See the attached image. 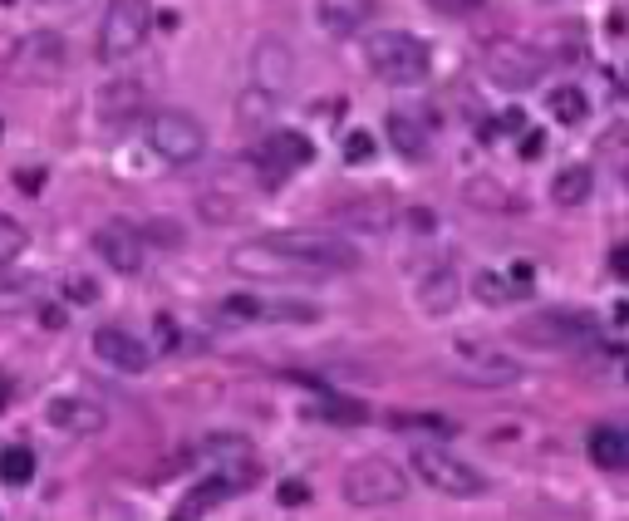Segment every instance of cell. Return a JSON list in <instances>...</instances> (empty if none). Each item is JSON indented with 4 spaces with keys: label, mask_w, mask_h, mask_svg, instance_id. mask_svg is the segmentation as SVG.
<instances>
[{
    "label": "cell",
    "mask_w": 629,
    "mask_h": 521,
    "mask_svg": "<svg viewBox=\"0 0 629 521\" xmlns=\"http://www.w3.org/2000/svg\"><path fill=\"white\" fill-rule=\"evenodd\" d=\"M364 64L379 84H394V89H413L433 74V50L428 40H418L413 30H379L364 40Z\"/></svg>",
    "instance_id": "6da1fadb"
},
{
    "label": "cell",
    "mask_w": 629,
    "mask_h": 521,
    "mask_svg": "<svg viewBox=\"0 0 629 521\" xmlns=\"http://www.w3.org/2000/svg\"><path fill=\"white\" fill-rule=\"evenodd\" d=\"M148 118V148L158 158H168L172 168H192L207 158V128L202 118L187 114V109H158V114H143Z\"/></svg>",
    "instance_id": "7a4b0ae2"
},
{
    "label": "cell",
    "mask_w": 629,
    "mask_h": 521,
    "mask_svg": "<svg viewBox=\"0 0 629 521\" xmlns=\"http://www.w3.org/2000/svg\"><path fill=\"white\" fill-rule=\"evenodd\" d=\"M153 30V5L148 0H109L104 20H99V59L104 64H123L148 45Z\"/></svg>",
    "instance_id": "3957f363"
},
{
    "label": "cell",
    "mask_w": 629,
    "mask_h": 521,
    "mask_svg": "<svg viewBox=\"0 0 629 521\" xmlns=\"http://www.w3.org/2000/svg\"><path fill=\"white\" fill-rule=\"evenodd\" d=\"M340 492L349 507H389L408 497V472L394 458H359L344 467Z\"/></svg>",
    "instance_id": "277c9868"
},
{
    "label": "cell",
    "mask_w": 629,
    "mask_h": 521,
    "mask_svg": "<svg viewBox=\"0 0 629 521\" xmlns=\"http://www.w3.org/2000/svg\"><path fill=\"white\" fill-rule=\"evenodd\" d=\"M408 463H413V472H418L433 492H443V497L467 502V497H482V492H487V477L472 463H462L458 453L438 448V443H418V448L408 453Z\"/></svg>",
    "instance_id": "5b68a950"
},
{
    "label": "cell",
    "mask_w": 629,
    "mask_h": 521,
    "mask_svg": "<svg viewBox=\"0 0 629 521\" xmlns=\"http://www.w3.org/2000/svg\"><path fill=\"white\" fill-rule=\"evenodd\" d=\"M482 69H487V79L497 84V89H536L541 84V74H546V55L536 50V45H526V40H512V35H497V40H487L482 45Z\"/></svg>",
    "instance_id": "8992f818"
},
{
    "label": "cell",
    "mask_w": 629,
    "mask_h": 521,
    "mask_svg": "<svg viewBox=\"0 0 629 521\" xmlns=\"http://www.w3.org/2000/svg\"><path fill=\"white\" fill-rule=\"evenodd\" d=\"M64 40L55 30H30L15 40V50L5 59V74L15 84H59L64 79Z\"/></svg>",
    "instance_id": "52a82bcc"
},
{
    "label": "cell",
    "mask_w": 629,
    "mask_h": 521,
    "mask_svg": "<svg viewBox=\"0 0 629 521\" xmlns=\"http://www.w3.org/2000/svg\"><path fill=\"white\" fill-rule=\"evenodd\" d=\"M453 354H458V379L482 384V389H507V384H516V379L526 374L516 354L487 345V340H458Z\"/></svg>",
    "instance_id": "ba28073f"
},
{
    "label": "cell",
    "mask_w": 629,
    "mask_h": 521,
    "mask_svg": "<svg viewBox=\"0 0 629 521\" xmlns=\"http://www.w3.org/2000/svg\"><path fill=\"white\" fill-rule=\"evenodd\" d=\"M231 271L251 276V281H295V276H315L305 261H295L286 246H276L271 236H256V241H241L231 246Z\"/></svg>",
    "instance_id": "9c48e42d"
},
{
    "label": "cell",
    "mask_w": 629,
    "mask_h": 521,
    "mask_svg": "<svg viewBox=\"0 0 629 521\" xmlns=\"http://www.w3.org/2000/svg\"><path fill=\"white\" fill-rule=\"evenodd\" d=\"M516 340H531V345H561V349H575V345H590L600 335V320L595 315H580V310H546L536 320H521L512 330Z\"/></svg>",
    "instance_id": "30bf717a"
},
{
    "label": "cell",
    "mask_w": 629,
    "mask_h": 521,
    "mask_svg": "<svg viewBox=\"0 0 629 521\" xmlns=\"http://www.w3.org/2000/svg\"><path fill=\"white\" fill-rule=\"evenodd\" d=\"M295 79V55L281 35H261L256 50H251V89L266 94V99H281Z\"/></svg>",
    "instance_id": "8fae6325"
},
{
    "label": "cell",
    "mask_w": 629,
    "mask_h": 521,
    "mask_svg": "<svg viewBox=\"0 0 629 521\" xmlns=\"http://www.w3.org/2000/svg\"><path fill=\"white\" fill-rule=\"evenodd\" d=\"M222 315L231 320H256V325H315L320 305H300V300H261V295H227Z\"/></svg>",
    "instance_id": "7c38bea8"
},
{
    "label": "cell",
    "mask_w": 629,
    "mask_h": 521,
    "mask_svg": "<svg viewBox=\"0 0 629 521\" xmlns=\"http://www.w3.org/2000/svg\"><path fill=\"white\" fill-rule=\"evenodd\" d=\"M94 251H99V261L114 271V276H138L143 271V236L133 222H104L99 232H94Z\"/></svg>",
    "instance_id": "4fadbf2b"
},
{
    "label": "cell",
    "mask_w": 629,
    "mask_h": 521,
    "mask_svg": "<svg viewBox=\"0 0 629 521\" xmlns=\"http://www.w3.org/2000/svg\"><path fill=\"white\" fill-rule=\"evenodd\" d=\"M94 354L109 364V369H118V374H148L153 369V349L143 345L133 330H123V325H99L94 330Z\"/></svg>",
    "instance_id": "5bb4252c"
},
{
    "label": "cell",
    "mask_w": 629,
    "mask_h": 521,
    "mask_svg": "<svg viewBox=\"0 0 629 521\" xmlns=\"http://www.w3.org/2000/svg\"><path fill=\"white\" fill-rule=\"evenodd\" d=\"M45 423H50L55 433H69V438H94V433L109 428V413L94 404V399H84V394H55V399L45 404Z\"/></svg>",
    "instance_id": "9a60e30c"
},
{
    "label": "cell",
    "mask_w": 629,
    "mask_h": 521,
    "mask_svg": "<svg viewBox=\"0 0 629 521\" xmlns=\"http://www.w3.org/2000/svg\"><path fill=\"white\" fill-rule=\"evenodd\" d=\"M458 300H462V276L453 266H428L418 276V286H413V305L428 320H448L458 310Z\"/></svg>",
    "instance_id": "2e32d148"
},
{
    "label": "cell",
    "mask_w": 629,
    "mask_h": 521,
    "mask_svg": "<svg viewBox=\"0 0 629 521\" xmlns=\"http://www.w3.org/2000/svg\"><path fill=\"white\" fill-rule=\"evenodd\" d=\"M261 153H266V173H271V182H281L286 173L305 168V163H315V143L300 138V133H271Z\"/></svg>",
    "instance_id": "e0dca14e"
},
{
    "label": "cell",
    "mask_w": 629,
    "mask_h": 521,
    "mask_svg": "<svg viewBox=\"0 0 629 521\" xmlns=\"http://www.w3.org/2000/svg\"><path fill=\"white\" fill-rule=\"evenodd\" d=\"M315 15H320L325 35L349 40V35H359V30L369 25V15H374V0H315Z\"/></svg>",
    "instance_id": "ac0fdd59"
},
{
    "label": "cell",
    "mask_w": 629,
    "mask_h": 521,
    "mask_svg": "<svg viewBox=\"0 0 629 521\" xmlns=\"http://www.w3.org/2000/svg\"><path fill=\"white\" fill-rule=\"evenodd\" d=\"M384 133H389V148L399 153L403 163H423L428 158V123L423 118L394 109V114H384Z\"/></svg>",
    "instance_id": "d6986e66"
},
{
    "label": "cell",
    "mask_w": 629,
    "mask_h": 521,
    "mask_svg": "<svg viewBox=\"0 0 629 521\" xmlns=\"http://www.w3.org/2000/svg\"><path fill=\"white\" fill-rule=\"evenodd\" d=\"M231 492H241V482H231V467H227V472H207V477H202V482H197L182 502H177V512H172V517H177V521L207 517L217 502H227Z\"/></svg>",
    "instance_id": "ffe728a7"
},
{
    "label": "cell",
    "mask_w": 629,
    "mask_h": 521,
    "mask_svg": "<svg viewBox=\"0 0 629 521\" xmlns=\"http://www.w3.org/2000/svg\"><path fill=\"white\" fill-rule=\"evenodd\" d=\"M585 453H590V463L600 467V472H625L629 467V433L615 428V423H600V428H590Z\"/></svg>",
    "instance_id": "44dd1931"
},
{
    "label": "cell",
    "mask_w": 629,
    "mask_h": 521,
    "mask_svg": "<svg viewBox=\"0 0 629 521\" xmlns=\"http://www.w3.org/2000/svg\"><path fill=\"white\" fill-rule=\"evenodd\" d=\"M99 114H104V128H123L128 118H143V89L133 79H114V89L99 94Z\"/></svg>",
    "instance_id": "7402d4cb"
},
{
    "label": "cell",
    "mask_w": 629,
    "mask_h": 521,
    "mask_svg": "<svg viewBox=\"0 0 629 521\" xmlns=\"http://www.w3.org/2000/svg\"><path fill=\"white\" fill-rule=\"evenodd\" d=\"M590 192H595V168H590V163H571V168H561L556 182H551V202H556V207H585Z\"/></svg>",
    "instance_id": "603a6c76"
},
{
    "label": "cell",
    "mask_w": 629,
    "mask_h": 521,
    "mask_svg": "<svg viewBox=\"0 0 629 521\" xmlns=\"http://www.w3.org/2000/svg\"><path fill=\"white\" fill-rule=\"evenodd\" d=\"M546 114L561 128H580L590 118V99H585L580 84H556V89H546Z\"/></svg>",
    "instance_id": "cb8c5ba5"
},
{
    "label": "cell",
    "mask_w": 629,
    "mask_h": 521,
    "mask_svg": "<svg viewBox=\"0 0 629 521\" xmlns=\"http://www.w3.org/2000/svg\"><path fill=\"white\" fill-rule=\"evenodd\" d=\"M472 295H477L482 305H516V300L531 295V286H521L507 271H477V276H472Z\"/></svg>",
    "instance_id": "d4e9b609"
},
{
    "label": "cell",
    "mask_w": 629,
    "mask_h": 521,
    "mask_svg": "<svg viewBox=\"0 0 629 521\" xmlns=\"http://www.w3.org/2000/svg\"><path fill=\"white\" fill-rule=\"evenodd\" d=\"M462 197H467L472 207H492V212H507V207H521V202H516V192H507V187H497V182H487V177H472V182H462Z\"/></svg>",
    "instance_id": "484cf974"
},
{
    "label": "cell",
    "mask_w": 629,
    "mask_h": 521,
    "mask_svg": "<svg viewBox=\"0 0 629 521\" xmlns=\"http://www.w3.org/2000/svg\"><path fill=\"white\" fill-rule=\"evenodd\" d=\"M25 246H30L25 222H20V217H10V212H0V266H15V261L25 256Z\"/></svg>",
    "instance_id": "4316f807"
},
{
    "label": "cell",
    "mask_w": 629,
    "mask_h": 521,
    "mask_svg": "<svg viewBox=\"0 0 629 521\" xmlns=\"http://www.w3.org/2000/svg\"><path fill=\"white\" fill-rule=\"evenodd\" d=\"M30 477H35V453H30L25 443H15V448H5V453H0V482L25 487Z\"/></svg>",
    "instance_id": "83f0119b"
},
{
    "label": "cell",
    "mask_w": 629,
    "mask_h": 521,
    "mask_svg": "<svg viewBox=\"0 0 629 521\" xmlns=\"http://www.w3.org/2000/svg\"><path fill=\"white\" fill-rule=\"evenodd\" d=\"M30 300H35V286L20 276H5V266H0V315H20Z\"/></svg>",
    "instance_id": "f1b7e54d"
},
{
    "label": "cell",
    "mask_w": 629,
    "mask_h": 521,
    "mask_svg": "<svg viewBox=\"0 0 629 521\" xmlns=\"http://www.w3.org/2000/svg\"><path fill=\"white\" fill-rule=\"evenodd\" d=\"M305 418H330V423H364L369 408L364 404H349V399H335V404H310Z\"/></svg>",
    "instance_id": "f546056e"
},
{
    "label": "cell",
    "mask_w": 629,
    "mask_h": 521,
    "mask_svg": "<svg viewBox=\"0 0 629 521\" xmlns=\"http://www.w3.org/2000/svg\"><path fill=\"white\" fill-rule=\"evenodd\" d=\"M344 163H354V168L374 163V133H364V128H349V133H344Z\"/></svg>",
    "instance_id": "4dcf8cb0"
},
{
    "label": "cell",
    "mask_w": 629,
    "mask_h": 521,
    "mask_svg": "<svg viewBox=\"0 0 629 521\" xmlns=\"http://www.w3.org/2000/svg\"><path fill=\"white\" fill-rule=\"evenodd\" d=\"M428 10H438V15H448V20H462V15H477L482 10V0H423Z\"/></svg>",
    "instance_id": "1f68e13d"
},
{
    "label": "cell",
    "mask_w": 629,
    "mask_h": 521,
    "mask_svg": "<svg viewBox=\"0 0 629 521\" xmlns=\"http://www.w3.org/2000/svg\"><path fill=\"white\" fill-rule=\"evenodd\" d=\"M197 207H202V217H207V222H231V217H236V202H217V192H207Z\"/></svg>",
    "instance_id": "d6a6232c"
},
{
    "label": "cell",
    "mask_w": 629,
    "mask_h": 521,
    "mask_svg": "<svg viewBox=\"0 0 629 521\" xmlns=\"http://www.w3.org/2000/svg\"><path fill=\"white\" fill-rule=\"evenodd\" d=\"M546 153V133L541 128H521V163H536Z\"/></svg>",
    "instance_id": "836d02e7"
},
{
    "label": "cell",
    "mask_w": 629,
    "mask_h": 521,
    "mask_svg": "<svg viewBox=\"0 0 629 521\" xmlns=\"http://www.w3.org/2000/svg\"><path fill=\"white\" fill-rule=\"evenodd\" d=\"M276 497H281V507H305V502H310V487H305L300 477H290V482H281Z\"/></svg>",
    "instance_id": "e575fe53"
},
{
    "label": "cell",
    "mask_w": 629,
    "mask_h": 521,
    "mask_svg": "<svg viewBox=\"0 0 629 521\" xmlns=\"http://www.w3.org/2000/svg\"><path fill=\"white\" fill-rule=\"evenodd\" d=\"M521 128H526V114H521V109H507V114H497V123H492V133H507V138L521 133Z\"/></svg>",
    "instance_id": "d590c367"
},
{
    "label": "cell",
    "mask_w": 629,
    "mask_h": 521,
    "mask_svg": "<svg viewBox=\"0 0 629 521\" xmlns=\"http://www.w3.org/2000/svg\"><path fill=\"white\" fill-rule=\"evenodd\" d=\"M610 266H615V276L625 281V276H629V251H625V246H615V256H610Z\"/></svg>",
    "instance_id": "8d00e7d4"
},
{
    "label": "cell",
    "mask_w": 629,
    "mask_h": 521,
    "mask_svg": "<svg viewBox=\"0 0 629 521\" xmlns=\"http://www.w3.org/2000/svg\"><path fill=\"white\" fill-rule=\"evenodd\" d=\"M40 320H45V330H59V325H64V310H59V305H45Z\"/></svg>",
    "instance_id": "74e56055"
},
{
    "label": "cell",
    "mask_w": 629,
    "mask_h": 521,
    "mask_svg": "<svg viewBox=\"0 0 629 521\" xmlns=\"http://www.w3.org/2000/svg\"><path fill=\"white\" fill-rule=\"evenodd\" d=\"M69 295H74V300H94L99 290L89 286V281H69Z\"/></svg>",
    "instance_id": "f35d334b"
},
{
    "label": "cell",
    "mask_w": 629,
    "mask_h": 521,
    "mask_svg": "<svg viewBox=\"0 0 629 521\" xmlns=\"http://www.w3.org/2000/svg\"><path fill=\"white\" fill-rule=\"evenodd\" d=\"M45 5H64V0H45Z\"/></svg>",
    "instance_id": "ab89813d"
}]
</instances>
